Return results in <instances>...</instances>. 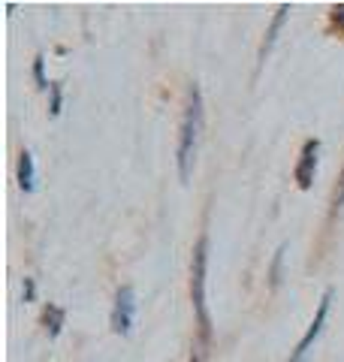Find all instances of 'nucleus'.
I'll return each mask as SVG.
<instances>
[{"label":"nucleus","instance_id":"nucleus-1","mask_svg":"<svg viewBox=\"0 0 344 362\" xmlns=\"http://www.w3.org/2000/svg\"><path fill=\"white\" fill-rule=\"evenodd\" d=\"M205 266H209V235H200L190 259V302L193 314H197V341H193L190 362H205L212 350V317L209 305H205Z\"/></svg>","mask_w":344,"mask_h":362},{"label":"nucleus","instance_id":"nucleus-2","mask_svg":"<svg viewBox=\"0 0 344 362\" xmlns=\"http://www.w3.org/2000/svg\"><path fill=\"white\" fill-rule=\"evenodd\" d=\"M202 124H205V106H202V90L200 85H190L188 90V106H185V118H181V133H178V151H176V163H178V178L188 181L197 163V151H200V139H202Z\"/></svg>","mask_w":344,"mask_h":362},{"label":"nucleus","instance_id":"nucleus-3","mask_svg":"<svg viewBox=\"0 0 344 362\" xmlns=\"http://www.w3.org/2000/svg\"><path fill=\"white\" fill-rule=\"evenodd\" d=\"M332 296H336V290H332V287L323 293V296H320V305H317V311H314V320H311V326L305 329V335L299 338V344H296V350L290 354V362H305V356L311 354V347H314V341L320 338V332H323V323H326V317H329Z\"/></svg>","mask_w":344,"mask_h":362},{"label":"nucleus","instance_id":"nucleus-4","mask_svg":"<svg viewBox=\"0 0 344 362\" xmlns=\"http://www.w3.org/2000/svg\"><path fill=\"white\" fill-rule=\"evenodd\" d=\"M133 314H136V290L124 284L115 293V308H112V332L127 338L133 332Z\"/></svg>","mask_w":344,"mask_h":362},{"label":"nucleus","instance_id":"nucleus-5","mask_svg":"<svg viewBox=\"0 0 344 362\" xmlns=\"http://www.w3.org/2000/svg\"><path fill=\"white\" fill-rule=\"evenodd\" d=\"M317 154H320V139H305L302 151H299V163L293 169V178L302 190L311 187V181L317 175Z\"/></svg>","mask_w":344,"mask_h":362},{"label":"nucleus","instance_id":"nucleus-6","mask_svg":"<svg viewBox=\"0 0 344 362\" xmlns=\"http://www.w3.org/2000/svg\"><path fill=\"white\" fill-rule=\"evenodd\" d=\"M290 4H281L278 6V13H275V18H272V25H269V30H266V37H263V45H260V64L269 58V52H272V45H275V40H278V33H281V28H284V21H287V16H290Z\"/></svg>","mask_w":344,"mask_h":362},{"label":"nucleus","instance_id":"nucleus-7","mask_svg":"<svg viewBox=\"0 0 344 362\" xmlns=\"http://www.w3.org/2000/svg\"><path fill=\"white\" fill-rule=\"evenodd\" d=\"M18 187L25 190V194H33V187H37V169H33V154L30 151L18 154Z\"/></svg>","mask_w":344,"mask_h":362},{"label":"nucleus","instance_id":"nucleus-8","mask_svg":"<svg viewBox=\"0 0 344 362\" xmlns=\"http://www.w3.org/2000/svg\"><path fill=\"white\" fill-rule=\"evenodd\" d=\"M64 320H67V311L61 308V305H45L42 311V323H45V332H49V338H57L64 329Z\"/></svg>","mask_w":344,"mask_h":362},{"label":"nucleus","instance_id":"nucleus-9","mask_svg":"<svg viewBox=\"0 0 344 362\" xmlns=\"http://www.w3.org/2000/svg\"><path fill=\"white\" fill-rule=\"evenodd\" d=\"M49 94H52V103H49V115H52V118H57V115H61V109H64V85H61V82H52Z\"/></svg>","mask_w":344,"mask_h":362},{"label":"nucleus","instance_id":"nucleus-10","mask_svg":"<svg viewBox=\"0 0 344 362\" xmlns=\"http://www.w3.org/2000/svg\"><path fill=\"white\" fill-rule=\"evenodd\" d=\"M284 254H287V245H281L278 251H275L272 269H269V281H272V287H278V284H281V266H284Z\"/></svg>","mask_w":344,"mask_h":362},{"label":"nucleus","instance_id":"nucleus-11","mask_svg":"<svg viewBox=\"0 0 344 362\" xmlns=\"http://www.w3.org/2000/svg\"><path fill=\"white\" fill-rule=\"evenodd\" d=\"M341 211H344V169H341V175H338L336 190H332V218L341 214Z\"/></svg>","mask_w":344,"mask_h":362},{"label":"nucleus","instance_id":"nucleus-12","mask_svg":"<svg viewBox=\"0 0 344 362\" xmlns=\"http://www.w3.org/2000/svg\"><path fill=\"white\" fill-rule=\"evenodd\" d=\"M42 66H45V58H42V54H37V58H33V78H37V88L49 90V88H52V82L45 78V70H42Z\"/></svg>","mask_w":344,"mask_h":362},{"label":"nucleus","instance_id":"nucleus-13","mask_svg":"<svg viewBox=\"0 0 344 362\" xmlns=\"http://www.w3.org/2000/svg\"><path fill=\"white\" fill-rule=\"evenodd\" d=\"M332 25H336L341 33H344V4H336V6H332Z\"/></svg>","mask_w":344,"mask_h":362},{"label":"nucleus","instance_id":"nucleus-14","mask_svg":"<svg viewBox=\"0 0 344 362\" xmlns=\"http://www.w3.org/2000/svg\"><path fill=\"white\" fill-rule=\"evenodd\" d=\"M37 296V284H33V278H25V302H33Z\"/></svg>","mask_w":344,"mask_h":362}]
</instances>
